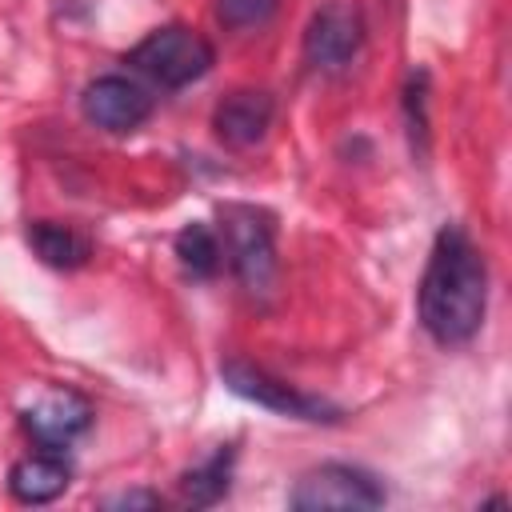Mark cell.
Instances as JSON below:
<instances>
[{
  "label": "cell",
  "mask_w": 512,
  "mask_h": 512,
  "mask_svg": "<svg viewBox=\"0 0 512 512\" xmlns=\"http://www.w3.org/2000/svg\"><path fill=\"white\" fill-rule=\"evenodd\" d=\"M420 328L440 344H468L488 312V264L484 252L460 224H444L432 240L420 288H416Z\"/></svg>",
  "instance_id": "cell-1"
},
{
  "label": "cell",
  "mask_w": 512,
  "mask_h": 512,
  "mask_svg": "<svg viewBox=\"0 0 512 512\" xmlns=\"http://www.w3.org/2000/svg\"><path fill=\"white\" fill-rule=\"evenodd\" d=\"M220 252L248 296H268L276 284V224L256 204H220Z\"/></svg>",
  "instance_id": "cell-2"
},
{
  "label": "cell",
  "mask_w": 512,
  "mask_h": 512,
  "mask_svg": "<svg viewBox=\"0 0 512 512\" xmlns=\"http://www.w3.org/2000/svg\"><path fill=\"white\" fill-rule=\"evenodd\" d=\"M124 64H132L140 76H148L160 88H188L212 72L216 48L188 24H164L152 28L136 48H128Z\"/></svg>",
  "instance_id": "cell-3"
},
{
  "label": "cell",
  "mask_w": 512,
  "mask_h": 512,
  "mask_svg": "<svg viewBox=\"0 0 512 512\" xmlns=\"http://www.w3.org/2000/svg\"><path fill=\"white\" fill-rule=\"evenodd\" d=\"M220 380L228 392H236L240 400H252L276 416H292V420H308V424H340L344 408L324 400V396H308L300 388H292L288 380L248 364V360H224L220 364Z\"/></svg>",
  "instance_id": "cell-4"
},
{
  "label": "cell",
  "mask_w": 512,
  "mask_h": 512,
  "mask_svg": "<svg viewBox=\"0 0 512 512\" xmlns=\"http://www.w3.org/2000/svg\"><path fill=\"white\" fill-rule=\"evenodd\" d=\"M388 500L384 484L356 464H320L308 468L288 492V508L324 512V508H380Z\"/></svg>",
  "instance_id": "cell-5"
},
{
  "label": "cell",
  "mask_w": 512,
  "mask_h": 512,
  "mask_svg": "<svg viewBox=\"0 0 512 512\" xmlns=\"http://www.w3.org/2000/svg\"><path fill=\"white\" fill-rule=\"evenodd\" d=\"M364 48V16L348 0H328L304 28V60L316 72H344Z\"/></svg>",
  "instance_id": "cell-6"
},
{
  "label": "cell",
  "mask_w": 512,
  "mask_h": 512,
  "mask_svg": "<svg viewBox=\"0 0 512 512\" xmlns=\"http://www.w3.org/2000/svg\"><path fill=\"white\" fill-rule=\"evenodd\" d=\"M156 100L144 84L120 76V72H108V76H96L88 80V88L80 92V112L88 124L112 132V136H124V132H136L148 116H152Z\"/></svg>",
  "instance_id": "cell-7"
},
{
  "label": "cell",
  "mask_w": 512,
  "mask_h": 512,
  "mask_svg": "<svg viewBox=\"0 0 512 512\" xmlns=\"http://www.w3.org/2000/svg\"><path fill=\"white\" fill-rule=\"evenodd\" d=\"M20 424L40 448L60 452L92 428V404L72 388H48L32 408L20 412Z\"/></svg>",
  "instance_id": "cell-8"
},
{
  "label": "cell",
  "mask_w": 512,
  "mask_h": 512,
  "mask_svg": "<svg viewBox=\"0 0 512 512\" xmlns=\"http://www.w3.org/2000/svg\"><path fill=\"white\" fill-rule=\"evenodd\" d=\"M276 116V100L264 88H236L212 112V132L228 148H252L268 136Z\"/></svg>",
  "instance_id": "cell-9"
},
{
  "label": "cell",
  "mask_w": 512,
  "mask_h": 512,
  "mask_svg": "<svg viewBox=\"0 0 512 512\" xmlns=\"http://www.w3.org/2000/svg\"><path fill=\"white\" fill-rule=\"evenodd\" d=\"M72 484V468L64 456L56 452H40V456H24L12 464L8 472V492L20 504H52L64 488Z\"/></svg>",
  "instance_id": "cell-10"
},
{
  "label": "cell",
  "mask_w": 512,
  "mask_h": 512,
  "mask_svg": "<svg viewBox=\"0 0 512 512\" xmlns=\"http://www.w3.org/2000/svg\"><path fill=\"white\" fill-rule=\"evenodd\" d=\"M28 248L48 268H60V272H72V268L88 264V256H92V240L80 228L60 224V220H32L28 224Z\"/></svg>",
  "instance_id": "cell-11"
},
{
  "label": "cell",
  "mask_w": 512,
  "mask_h": 512,
  "mask_svg": "<svg viewBox=\"0 0 512 512\" xmlns=\"http://www.w3.org/2000/svg\"><path fill=\"white\" fill-rule=\"evenodd\" d=\"M232 464H236V444H220L204 464L188 468L180 476V500L188 508H212L228 496L232 488Z\"/></svg>",
  "instance_id": "cell-12"
},
{
  "label": "cell",
  "mask_w": 512,
  "mask_h": 512,
  "mask_svg": "<svg viewBox=\"0 0 512 512\" xmlns=\"http://www.w3.org/2000/svg\"><path fill=\"white\" fill-rule=\"evenodd\" d=\"M176 256H180V268L188 272V276H196V280H208V276H216V268H220V236L212 232V224H204V220H192V224H184L180 232H176Z\"/></svg>",
  "instance_id": "cell-13"
},
{
  "label": "cell",
  "mask_w": 512,
  "mask_h": 512,
  "mask_svg": "<svg viewBox=\"0 0 512 512\" xmlns=\"http://www.w3.org/2000/svg\"><path fill=\"white\" fill-rule=\"evenodd\" d=\"M404 116H408L412 148L424 152V144H428V72L424 68L408 72V84H404Z\"/></svg>",
  "instance_id": "cell-14"
},
{
  "label": "cell",
  "mask_w": 512,
  "mask_h": 512,
  "mask_svg": "<svg viewBox=\"0 0 512 512\" xmlns=\"http://www.w3.org/2000/svg\"><path fill=\"white\" fill-rule=\"evenodd\" d=\"M276 8H280V0H216V16L232 32H244V28L264 24Z\"/></svg>",
  "instance_id": "cell-15"
},
{
  "label": "cell",
  "mask_w": 512,
  "mask_h": 512,
  "mask_svg": "<svg viewBox=\"0 0 512 512\" xmlns=\"http://www.w3.org/2000/svg\"><path fill=\"white\" fill-rule=\"evenodd\" d=\"M160 492H148V488H132V492H120V496H108L104 508H160Z\"/></svg>",
  "instance_id": "cell-16"
}]
</instances>
